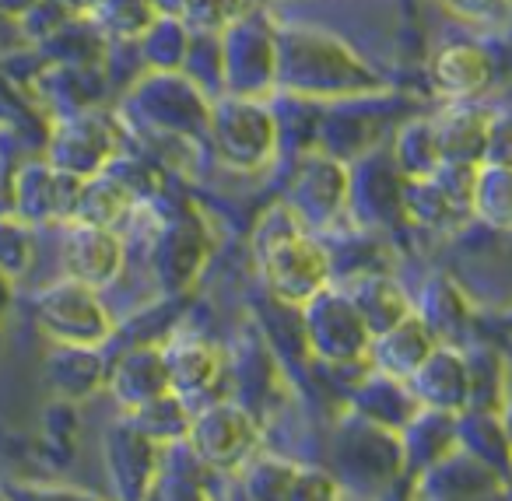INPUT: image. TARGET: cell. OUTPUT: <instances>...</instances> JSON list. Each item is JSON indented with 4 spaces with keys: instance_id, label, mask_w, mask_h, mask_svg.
<instances>
[{
    "instance_id": "cell-25",
    "label": "cell",
    "mask_w": 512,
    "mask_h": 501,
    "mask_svg": "<svg viewBox=\"0 0 512 501\" xmlns=\"http://www.w3.org/2000/svg\"><path fill=\"white\" fill-rule=\"evenodd\" d=\"M404 466H432L435 459H442L449 449H456V417L453 410H435V407H418V414L404 424Z\"/></svg>"
},
{
    "instance_id": "cell-38",
    "label": "cell",
    "mask_w": 512,
    "mask_h": 501,
    "mask_svg": "<svg viewBox=\"0 0 512 501\" xmlns=\"http://www.w3.org/2000/svg\"><path fill=\"white\" fill-rule=\"evenodd\" d=\"M36 4H39V0H0V15L22 18V15H29Z\"/></svg>"
},
{
    "instance_id": "cell-32",
    "label": "cell",
    "mask_w": 512,
    "mask_h": 501,
    "mask_svg": "<svg viewBox=\"0 0 512 501\" xmlns=\"http://www.w3.org/2000/svg\"><path fill=\"white\" fill-rule=\"evenodd\" d=\"M88 18L102 36L137 39L158 18V8L155 0H95Z\"/></svg>"
},
{
    "instance_id": "cell-28",
    "label": "cell",
    "mask_w": 512,
    "mask_h": 501,
    "mask_svg": "<svg viewBox=\"0 0 512 501\" xmlns=\"http://www.w3.org/2000/svg\"><path fill=\"white\" fill-rule=\"evenodd\" d=\"M509 165L477 162L474 186H470V218H481L484 225L505 232L509 228Z\"/></svg>"
},
{
    "instance_id": "cell-7",
    "label": "cell",
    "mask_w": 512,
    "mask_h": 501,
    "mask_svg": "<svg viewBox=\"0 0 512 501\" xmlns=\"http://www.w3.org/2000/svg\"><path fill=\"white\" fill-rule=\"evenodd\" d=\"M36 316L43 330L50 333L57 344H81V347H99L109 337V316L106 305L99 302L95 288L88 284L67 281L53 284L39 295Z\"/></svg>"
},
{
    "instance_id": "cell-13",
    "label": "cell",
    "mask_w": 512,
    "mask_h": 501,
    "mask_svg": "<svg viewBox=\"0 0 512 501\" xmlns=\"http://www.w3.org/2000/svg\"><path fill=\"white\" fill-rule=\"evenodd\" d=\"M64 267L74 281L88 288H106L123 270V242L113 228L74 221L64 232Z\"/></svg>"
},
{
    "instance_id": "cell-27",
    "label": "cell",
    "mask_w": 512,
    "mask_h": 501,
    "mask_svg": "<svg viewBox=\"0 0 512 501\" xmlns=\"http://www.w3.org/2000/svg\"><path fill=\"white\" fill-rule=\"evenodd\" d=\"M344 291H348L351 302L358 305V312H362L372 337L390 330L393 323H400V319L411 312V302H407V295L400 291V284L383 274H362L351 288H344Z\"/></svg>"
},
{
    "instance_id": "cell-26",
    "label": "cell",
    "mask_w": 512,
    "mask_h": 501,
    "mask_svg": "<svg viewBox=\"0 0 512 501\" xmlns=\"http://www.w3.org/2000/svg\"><path fill=\"white\" fill-rule=\"evenodd\" d=\"M106 372L102 358L95 354V347L81 344H57V351L46 358V379L57 393L81 400V396L95 393V389L106 386Z\"/></svg>"
},
{
    "instance_id": "cell-36",
    "label": "cell",
    "mask_w": 512,
    "mask_h": 501,
    "mask_svg": "<svg viewBox=\"0 0 512 501\" xmlns=\"http://www.w3.org/2000/svg\"><path fill=\"white\" fill-rule=\"evenodd\" d=\"M29 260H32V242L25 225L0 218V270L4 274H18V270L29 267Z\"/></svg>"
},
{
    "instance_id": "cell-39",
    "label": "cell",
    "mask_w": 512,
    "mask_h": 501,
    "mask_svg": "<svg viewBox=\"0 0 512 501\" xmlns=\"http://www.w3.org/2000/svg\"><path fill=\"white\" fill-rule=\"evenodd\" d=\"M60 4H64L71 15H88V11L95 8V0H60Z\"/></svg>"
},
{
    "instance_id": "cell-35",
    "label": "cell",
    "mask_w": 512,
    "mask_h": 501,
    "mask_svg": "<svg viewBox=\"0 0 512 501\" xmlns=\"http://www.w3.org/2000/svg\"><path fill=\"white\" fill-rule=\"evenodd\" d=\"M246 11V0H186L179 18L190 32H221Z\"/></svg>"
},
{
    "instance_id": "cell-1",
    "label": "cell",
    "mask_w": 512,
    "mask_h": 501,
    "mask_svg": "<svg viewBox=\"0 0 512 501\" xmlns=\"http://www.w3.org/2000/svg\"><path fill=\"white\" fill-rule=\"evenodd\" d=\"M274 88L292 99H351L379 92L383 78L337 36L309 25L278 29Z\"/></svg>"
},
{
    "instance_id": "cell-21",
    "label": "cell",
    "mask_w": 512,
    "mask_h": 501,
    "mask_svg": "<svg viewBox=\"0 0 512 501\" xmlns=\"http://www.w3.org/2000/svg\"><path fill=\"white\" fill-rule=\"evenodd\" d=\"M418 396L411 393L407 379L386 375L379 368H365V375L355 386V414L369 417V421L383 424V428L400 431L414 414H418Z\"/></svg>"
},
{
    "instance_id": "cell-9",
    "label": "cell",
    "mask_w": 512,
    "mask_h": 501,
    "mask_svg": "<svg viewBox=\"0 0 512 501\" xmlns=\"http://www.w3.org/2000/svg\"><path fill=\"white\" fill-rule=\"evenodd\" d=\"M116 151V130L109 120H102L99 113H67L53 123L50 144H46V162L53 169L67 172V176H99L102 169H109V158Z\"/></svg>"
},
{
    "instance_id": "cell-18",
    "label": "cell",
    "mask_w": 512,
    "mask_h": 501,
    "mask_svg": "<svg viewBox=\"0 0 512 501\" xmlns=\"http://www.w3.org/2000/svg\"><path fill=\"white\" fill-rule=\"evenodd\" d=\"M495 484V466L470 456L460 445L421 470V494H432V498H477V494H488Z\"/></svg>"
},
{
    "instance_id": "cell-11",
    "label": "cell",
    "mask_w": 512,
    "mask_h": 501,
    "mask_svg": "<svg viewBox=\"0 0 512 501\" xmlns=\"http://www.w3.org/2000/svg\"><path fill=\"white\" fill-rule=\"evenodd\" d=\"M288 207L302 218V225L327 228L348 207V169L341 158L316 151L302 158L299 176L288 190Z\"/></svg>"
},
{
    "instance_id": "cell-37",
    "label": "cell",
    "mask_w": 512,
    "mask_h": 501,
    "mask_svg": "<svg viewBox=\"0 0 512 501\" xmlns=\"http://www.w3.org/2000/svg\"><path fill=\"white\" fill-rule=\"evenodd\" d=\"M446 8L453 15L467 18L477 25H498L509 15V0H446Z\"/></svg>"
},
{
    "instance_id": "cell-24",
    "label": "cell",
    "mask_w": 512,
    "mask_h": 501,
    "mask_svg": "<svg viewBox=\"0 0 512 501\" xmlns=\"http://www.w3.org/2000/svg\"><path fill=\"white\" fill-rule=\"evenodd\" d=\"M165 372H169V389L183 400L200 396L214 386L221 372V358L211 344H204L200 337H183L179 344L162 347Z\"/></svg>"
},
{
    "instance_id": "cell-29",
    "label": "cell",
    "mask_w": 512,
    "mask_h": 501,
    "mask_svg": "<svg viewBox=\"0 0 512 501\" xmlns=\"http://www.w3.org/2000/svg\"><path fill=\"white\" fill-rule=\"evenodd\" d=\"M456 445L467 449L470 456L484 459L488 466H502L509 463V442H505V431L498 424L495 410H470L460 424H456Z\"/></svg>"
},
{
    "instance_id": "cell-2",
    "label": "cell",
    "mask_w": 512,
    "mask_h": 501,
    "mask_svg": "<svg viewBox=\"0 0 512 501\" xmlns=\"http://www.w3.org/2000/svg\"><path fill=\"white\" fill-rule=\"evenodd\" d=\"M253 246L274 302L299 309L306 298L330 284V274H334L330 249L306 232L302 218L288 204L267 211V218L256 225Z\"/></svg>"
},
{
    "instance_id": "cell-17",
    "label": "cell",
    "mask_w": 512,
    "mask_h": 501,
    "mask_svg": "<svg viewBox=\"0 0 512 501\" xmlns=\"http://www.w3.org/2000/svg\"><path fill=\"white\" fill-rule=\"evenodd\" d=\"M439 344L435 333L428 330V323L418 312H407L400 323H393L390 330L376 333L369 344L372 368L386 375H397V379H411V372L428 358V351Z\"/></svg>"
},
{
    "instance_id": "cell-14",
    "label": "cell",
    "mask_w": 512,
    "mask_h": 501,
    "mask_svg": "<svg viewBox=\"0 0 512 501\" xmlns=\"http://www.w3.org/2000/svg\"><path fill=\"white\" fill-rule=\"evenodd\" d=\"M411 393L421 407L435 410H463L467 407V354L449 344H435L428 358L407 379Z\"/></svg>"
},
{
    "instance_id": "cell-8",
    "label": "cell",
    "mask_w": 512,
    "mask_h": 501,
    "mask_svg": "<svg viewBox=\"0 0 512 501\" xmlns=\"http://www.w3.org/2000/svg\"><path fill=\"white\" fill-rule=\"evenodd\" d=\"M404 186L407 176L390 151L369 148L358 155L355 169H348V207L369 228L397 225L404 218Z\"/></svg>"
},
{
    "instance_id": "cell-4",
    "label": "cell",
    "mask_w": 512,
    "mask_h": 501,
    "mask_svg": "<svg viewBox=\"0 0 512 501\" xmlns=\"http://www.w3.org/2000/svg\"><path fill=\"white\" fill-rule=\"evenodd\" d=\"M225 88L242 99H260L274 92V60H278V25L260 11H242L232 25L218 32Z\"/></svg>"
},
{
    "instance_id": "cell-16",
    "label": "cell",
    "mask_w": 512,
    "mask_h": 501,
    "mask_svg": "<svg viewBox=\"0 0 512 501\" xmlns=\"http://www.w3.org/2000/svg\"><path fill=\"white\" fill-rule=\"evenodd\" d=\"M78 190V176H67L46 162L18 172L11 197H15V211H22L25 218H71Z\"/></svg>"
},
{
    "instance_id": "cell-22",
    "label": "cell",
    "mask_w": 512,
    "mask_h": 501,
    "mask_svg": "<svg viewBox=\"0 0 512 501\" xmlns=\"http://www.w3.org/2000/svg\"><path fill=\"white\" fill-rule=\"evenodd\" d=\"M435 85L449 99H477L481 92H488L495 81V64L491 57L474 43H453L446 50L435 53L432 60Z\"/></svg>"
},
{
    "instance_id": "cell-20",
    "label": "cell",
    "mask_w": 512,
    "mask_h": 501,
    "mask_svg": "<svg viewBox=\"0 0 512 501\" xmlns=\"http://www.w3.org/2000/svg\"><path fill=\"white\" fill-rule=\"evenodd\" d=\"M106 386L127 410L169 393V372H165L162 347L144 344L127 351L113 365V372H106Z\"/></svg>"
},
{
    "instance_id": "cell-31",
    "label": "cell",
    "mask_w": 512,
    "mask_h": 501,
    "mask_svg": "<svg viewBox=\"0 0 512 501\" xmlns=\"http://www.w3.org/2000/svg\"><path fill=\"white\" fill-rule=\"evenodd\" d=\"M130 424L148 438H155V442H179L186 435V428H190V410H186L183 396H176L169 389V393L130 410Z\"/></svg>"
},
{
    "instance_id": "cell-30",
    "label": "cell",
    "mask_w": 512,
    "mask_h": 501,
    "mask_svg": "<svg viewBox=\"0 0 512 501\" xmlns=\"http://www.w3.org/2000/svg\"><path fill=\"white\" fill-rule=\"evenodd\" d=\"M141 43V57L148 60L155 71H179L190 46V29L183 25V18L176 15H158L148 29L137 36Z\"/></svg>"
},
{
    "instance_id": "cell-15",
    "label": "cell",
    "mask_w": 512,
    "mask_h": 501,
    "mask_svg": "<svg viewBox=\"0 0 512 501\" xmlns=\"http://www.w3.org/2000/svg\"><path fill=\"white\" fill-rule=\"evenodd\" d=\"M439 148L442 162H470L477 165L488 148L491 134V116L481 106H470V99H453V106H446L439 116L428 120Z\"/></svg>"
},
{
    "instance_id": "cell-34",
    "label": "cell",
    "mask_w": 512,
    "mask_h": 501,
    "mask_svg": "<svg viewBox=\"0 0 512 501\" xmlns=\"http://www.w3.org/2000/svg\"><path fill=\"white\" fill-rule=\"evenodd\" d=\"M239 470H242V491L249 498H288L299 466L281 456H256L253 452Z\"/></svg>"
},
{
    "instance_id": "cell-12",
    "label": "cell",
    "mask_w": 512,
    "mask_h": 501,
    "mask_svg": "<svg viewBox=\"0 0 512 501\" xmlns=\"http://www.w3.org/2000/svg\"><path fill=\"white\" fill-rule=\"evenodd\" d=\"M137 106L155 127L193 134L207 127L211 106L204 102V92L179 71H155V78L137 85Z\"/></svg>"
},
{
    "instance_id": "cell-5",
    "label": "cell",
    "mask_w": 512,
    "mask_h": 501,
    "mask_svg": "<svg viewBox=\"0 0 512 501\" xmlns=\"http://www.w3.org/2000/svg\"><path fill=\"white\" fill-rule=\"evenodd\" d=\"M214 148L235 169H256L278 151V123L267 106L242 95H228L207 116Z\"/></svg>"
},
{
    "instance_id": "cell-19",
    "label": "cell",
    "mask_w": 512,
    "mask_h": 501,
    "mask_svg": "<svg viewBox=\"0 0 512 501\" xmlns=\"http://www.w3.org/2000/svg\"><path fill=\"white\" fill-rule=\"evenodd\" d=\"M207 260V239L204 228L193 225L190 218H179L158 235L155 246V274L158 281L169 291L190 288L197 270L204 267Z\"/></svg>"
},
{
    "instance_id": "cell-33",
    "label": "cell",
    "mask_w": 512,
    "mask_h": 501,
    "mask_svg": "<svg viewBox=\"0 0 512 501\" xmlns=\"http://www.w3.org/2000/svg\"><path fill=\"white\" fill-rule=\"evenodd\" d=\"M390 155H393L397 169L404 172L407 179L428 176V172H435V169H439V162H442L439 148H435V137H432V127H428V120L404 123Z\"/></svg>"
},
{
    "instance_id": "cell-6",
    "label": "cell",
    "mask_w": 512,
    "mask_h": 501,
    "mask_svg": "<svg viewBox=\"0 0 512 501\" xmlns=\"http://www.w3.org/2000/svg\"><path fill=\"white\" fill-rule=\"evenodd\" d=\"M183 442L207 470H239L260 445V428L242 403L218 400L190 417Z\"/></svg>"
},
{
    "instance_id": "cell-10",
    "label": "cell",
    "mask_w": 512,
    "mask_h": 501,
    "mask_svg": "<svg viewBox=\"0 0 512 501\" xmlns=\"http://www.w3.org/2000/svg\"><path fill=\"white\" fill-rule=\"evenodd\" d=\"M337 463L348 480L358 477L365 484H390L404 470V445L393 428L355 414L337 431Z\"/></svg>"
},
{
    "instance_id": "cell-23",
    "label": "cell",
    "mask_w": 512,
    "mask_h": 501,
    "mask_svg": "<svg viewBox=\"0 0 512 501\" xmlns=\"http://www.w3.org/2000/svg\"><path fill=\"white\" fill-rule=\"evenodd\" d=\"M158 442L148 438L144 431H137L130 421H123L120 428H113L109 435V463L116 470V484L123 494H148L155 487L158 473Z\"/></svg>"
},
{
    "instance_id": "cell-3",
    "label": "cell",
    "mask_w": 512,
    "mask_h": 501,
    "mask_svg": "<svg viewBox=\"0 0 512 501\" xmlns=\"http://www.w3.org/2000/svg\"><path fill=\"white\" fill-rule=\"evenodd\" d=\"M299 319L306 347L327 365L369 358L372 333L344 288H334V284L320 288L313 298L299 305Z\"/></svg>"
}]
</instances>
